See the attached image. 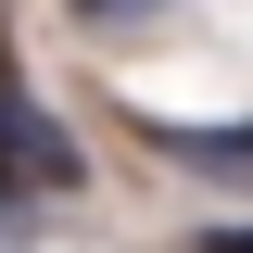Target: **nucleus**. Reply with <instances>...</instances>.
I'll return each mask as SVG.
<instances>
[{
	"label": "nucleus",
	"mask_w": 253,
	"mask_h": 253,
	"mask_svg": "<svg viewBox=\"0 0 253 253\" xmlns=\"http://www.w3.org/2000/svg\"><path fill=\"white\" fill-rule=\"evenodd\" d=\"M203 253H253V228H215V241H203Z\"/></svg>",
	"instance_id": "20e7f679"
},
{
	"label": "nucleus",
	"mask_w": 253,
	"mask_h": 253,
	"mask_svg": "<svg viewBox=\"0 0 253 253\" xmlns=\"http://www.w3.org/2000/svg\"><path fill=\"white\" fill-rule=\"evenodd\" d=\"M0 165H13L26 190H76V177H89V152H76V139H63L26 89H0Z\"/></svg>",
	"instance_id": "f257e3e1"
},
{
	"label": "nucleus",
	"mask_w": 253,
	"mask_h": 253,
	"mask_svg": "<svg viewBox=\"0 0 253 253\" xmlns=\"http://www.w3.org/2000/svg\"><path fill=\"white\" fill-rule=\"evenodd\" d=\"M139 139H152L165 165H190V177H253V126H177V114H139Z\"/></svg>",
	"instance_id": "f03ea898"
},
{
	"label": "nucleus",
	"mask_w": 253,
	"mask_h": 253,
	"mask_svg": "<svg viewBox=\"0 0 253 253\" xmlns=\"http://www.w3.org/2000/svg\"><path fill=\"white\" fill-rule=\"evenodd\" d=\"M76 13H89V26H152L165 0H76Z\"/></svg>",
	"instance_id": "7ed1b4c3"
}]
</instances>
